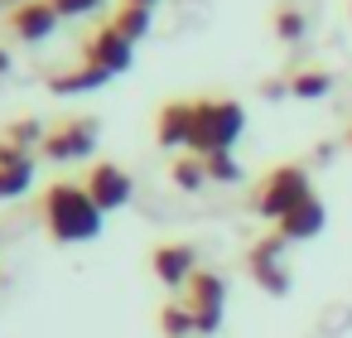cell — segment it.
<instances>
[{"label": "cell", "instance_id": "6da1fadb", "mask_svg": "<svg viewBox=\"0 0 352 338\" xmlns=\"http://www.w3.org/2000/svg\"><path fill=\"white\" fill-rule=\"evenodd\" d=\"M39 218L49 227V237L58 246H82V242H97L102 227H107V213L92 203V193L73 179H58L44 189V203H39Z\"/></svg>", "mask_w": 352, "mask_h": 338}, {"label": "cell", "instance_id": "7a4b0ae2", "mask_svg": "<svg viewBox=\"0 0 352 338\" xmlns=\"http://www.w3.org/2000/svg\"><path fill=\"white\" fill-rule=\"evenodd\" d=\"M246 131V112L232 97H193V155H227Z\"/></svg>", "mask_w": 352, "mask_h": 338}, {"label": "cell", "instance_id": "3957f363", "mask_svg": "<svg viewBox=\"0 0 352 338\" xmlns=\"http://www.w3.org/2000/svg\"><path fill=\"white\" fill-rule=\"evenodd\" d=\"M309 198H314V189H309V169H304V165H275V169L261 179L251 208H256L261 218L280 222V218H289V213H294L299 203H309Z\"/></svg>", "mask_w": 352, "mask_h": 338}, {"label": "cell", "instance_id": "277c9868", "mask_svg": "<svg viewBox=\"0 0 352 338\" xmlns=\"http://www.w3.org/2000/svg\"><path fill=\"white\" fill-rule=\"evenodd\" d=\"M97 136H102V126H97V116H68V121H58L49 136H44V160H54V165H78V160H87L92 150H97Z\"/></svg>", "mask_w": 352, "mask_h": 338}, {"label": "cell", "instance_id": "5b68a950", "mask_svg": "<svg viewBox=\"0 0 352 338\" xmlns=\"http://www.w3.org/2000/svg\"><path fill=\"white\" fill-rule=\"evenodd\" d=\"M184 304H188L198 333H217L222 328V309H227V280L217 271H198L184 285Z\"/></svg>", "mask_w": 352, "mask_h": 338}, {"label": "cell", "instance_id": "8992f818", "mask_svg": "<svg viewBox=\"0 0 352 338\" xmlns=\"http://www.w3.org/2000/svg\"><path fill=\"white\" fill-rule=\"evenodd\" d=\"M82 189L92 193V203H97L102 213H121V208L135 198V179H131L121 165H111V160H97V165L82 174Z\"/></svg>", "mask_w": 352, "mask_h": 338}, {"label": "cell", "instance_id": "52a82bcc", "mask_svg": "<svg viewBox=\"0 0 352 338\" xmlns=\"http://www.w3.org/2000/svg\"><path fill=\"white\" fill-rule=\"evenodd\" d=\"M131 54H135V44H131V39H126V34H121L111 20H107V25H102V30H97L87 44H82V59H87L92 68H107L111 78L131 68Z\"/></svg>", "mask_w": 352, "mask_h": 338}, {"label": "cell", "instance_id": "ba28073f", "mask_svg": "<svg viewBox=\"0 0 352 338\" xmlns=\"http://www.w3.org/2000/svg\"><path fill=\"white\" fill-rule=\"evenodd\" d=\"M150 271H155V280H160L164 290H184V285L198 275V251H193L188 242H164V246H155Z\"/></svg>", "mask_w": 352, "mask_h": 338}, {"label": "cell", "instance_id": "9c48e42d", "mask_svg": "<svg viewBox=\"0 0 352 338\" xmlns=\"http://www.w3.org/2000/svg\"><path fill=\"white\" fill-rule=\"evenodd\" d=\"M285 237L280 232H270L265 242H256L251 246V256H246V266H251V275L270 290V295H285L289 290V271H285Z\"/></svg>", "mask_w": 352, "mask_h": 338}, {"label": "cell", "instance_id": "30bf717a", "mask_svg": "<svg viewBox=\"0 0 352 338\" xmlns=\"http://www.w3.org/2000/svg\"><path fill=\"white\" fill-rule=\"evenodd\" d=\"M58 10L49 6V0H30V6H15L10 10V34L20 39V44H44L54 30H58Z\"/></svg>", "mask_w": 352, "mask_h": 338}, {"label": "cell", "instance_id": "8fae6325", "mask_svg": "<svg viewBox=\"0 0 352 338\" xmlns=\"http://www.w3.org/2000/svg\"><path fill=\"white\" fill-rule=\"evenodd\" d=\"M155 140L164 150H193V102H164L155 121Z\"/></svg>", "mask_w": 352, "mask_h": 338}, {"label": "cell", "instance_id": "7c38bea8", "mask_svg": "<svg viewBox=\"0 0 352 338\" xmlns=\"http://www.w3.org/2000/svg\"><path fill=\"white\" fill-rule=\"evenodd\" d=\"M323 218H328V213H323V203H318V198H309V203H299L289 218H280V222H275V232H280L285 242H309V237H318V232H323Z\"/></svg>", "mask_w": 352, "mask_h": 338}, {"label": "cell", "instance_id": "4fadbf2b", "mask_svg": "<svg viewBox=\"0 0 352 338\" xmlns=\"http://www.w3.org/2000/svg\"><path fill=\"white\" fill-rule=\"evenodd\" d=\"M111 83V73L107 68H92V63H82V68H73V73H54L49 78V92H92V87H107Z\"/></svg>", "mask_w": 352, "mask_h": 338}, {"label": "cell", "instance_id": "5bb4252c", "mask_svg": "<svg viewBox=\"0 0 352 338\" xmlns=\"http://www.w3.org/2000/svg\"><path fill=\"white\" fill-rule=\"evenodd\" d=\"M169 179H174V189L198 193V189L208 184V160H203V155H179L174 169H169Z\"/></svg>", "mask_w": 352, "mask_h": 338}, {"label": "cell", "instance_id": "9a60e30c", "mask_svg": "<svg viewBox=\"0 0 352 338\" xmlns=\"http://www.w3.org/2000/svg\"><path fill=\"white\" fill-rule=\"evenodd\" d=\"M30 184H34V160H25V165H0V203L30 193Z\"/></svg>", "mask_w": 352, "mask_h": 338}, {"label": "cell", "instance_id": "2e32d148", "mask_svg": "<svg viewBox=\"0 0 352 338\" xmlns=\"http://www.w3.org/2000/svg\"><path fill=\"white\" fill-rule=\"evenodd\" d=\"M150 15H155V10H145V6H121V10L111 15V25H116L131 44H140V39L150 34Z\"/></svg>", "mask_w": 352, "mask_h": 338}, {"label": "cell", "instance_id": "e0dca14e", "mask_svg": "<svg viewBox=\"0 0 352 338\" xmlns=\"http://www.w3.org/2000/svg\"><path fill=\"white\" fill-rule=\"evenodd\" d=\"M160 328H164V338H188V333H198V324H193V314H188L184 299H174V304L160 309Z\"/></svg>", "mask_w": 352, "mask_h": 338}, {"label": "cell", "instance_id": "ac0fdd59", "mask_svg": "<svg viewBox=\"0 0 352 338\" xmlns=\"http://www.w3.org/2000/svg\"><path fill=\"white\" fill-rule=\"evenodd\" d=\"M44 126L39 121H10L6 131H0V140H10V145H20V150H30V145H44Z\"/></svg>", "mask_w": 352, "mask_h": 338}, {"label": "cell", "instance_id": "d6986e66", "mask_svg": "<svg viewBox=\"0 0 352 338\" xmlns=\"http://www.w3.org/2000/svg\"><path fill=\"white\" fill-rule=\"evenodd\" d=\"M208 160V179L212 184H241V165H236V155L227 150V155H203Z\"/></svg>", "mask_w": 352, "mask_h": 338}, {"label": "cell", "instance_id": "ffe728a7", "mask_svg": "<svg viewBox=\"0 0 352 338\" xmlns=\"http://www.w3.org/2000/svg\"><path fill=\"white\" fill-rule=\"evenodd\" d=\"M328 87H333V78H328V73H299V78L289 83V92H294V97H304V102H309V97H323Z\"/></svg>", "mask_w": 352, "mask_h": 338}, {"label": "cell", "instance_id": "44dd1931", "mask_svg": "<svg viewBox=\"0 0 352 338\" xmlns=\"http://www.w3.org/2000/svg\"><path fill=\"white\" fill-rule=\"evenodd\" d=\"M275 34H280V39H285V44H294V39H304V15H299V10H289V6H285V10H280V15H275Z\"/></svg>", "mask_w": 352, "mask_h": 338}, {"label": "cell", "instance_id": "7402d4cb", "mask_svg": "<svg viewBox=\"0 0 352 338\" xmlns=\"http://www.w3.org/2000/svg\"><path fill=\"white\" fill-rule=\"evenodd\" d=\"M49 6H54L63 20H82V15H92V10L102 6V0H49Z\"/></svg>", "mask_w": 352, "mask_h": 338}, {"label": "cell", "instance_id": "603a6c76", "mask_svg": "<svg viewBox=\"0 0 352 338\" xmlns=\"http://www.w3.org/2000/svg\"><path fill=\"white\" fill-rule=\"evenodd\" d=\"M25 160H34V155L20 150V145H10V140H0V165H25Z\"/></svg>", "mask_w": 352, "mask_h": 338}, {"label": "cell", "instance_id": "cb8c5ba5", "mask_svg": "<svg viewBox=\"0 0 352 338\" xmlns=\"http://www.w3.org/2000/svg\"><path fill=\"white\" fill-rule=\"evenodd\" d=\"M126 6H145V10H155V6H160V0H126Z\"/></svg>", "mask_w": 352, "mask_h": 338}, {"label": "cell", "instance_id": "d4e9b609", "mask_svg": "<svg viewBox=\"0 0 352 338\" xmlns=\"http://www.w3.org/2000/svg\"><path fill=\"white\" fill-rule=\"evenodd\" d=\"M0 73H10V54L6 49H0Z\"/></svg>", "mask_w": 352, "mask_h": 338}, {"label": "cell", "instance_id": "484cf974", "mask_svg": "<svg viewBox=\"0 0 352 338\" xmlns=\"http://www.w3.org/2000/svg\"><path fill=\"white\" fill-rule=\"evenodd\" d=\"M6 6H10V10H15V6H30V0H6Z\"/></svg>", "mask_w": 352, "mask_h": 338}, {"label": "cell", "instance_id": "4316f807", "mask_svg": "<svg viewBox=\"0 0 352 338\" xmlns=\"http://www.w3.org/2000/svg\"><path fill=\"white\" fill-rule=\"evenodd\" d=\"M347 150H352V131H347Z\"/></svg>", "mask_w": 352, "mask_h": 338}, {"label": "cell", "instance_id": "83f0119b", "mask_svg": "<svg viewBox=\"0 0 352 338\" xmlns=\"http://www.w3.org/2000/svg\"><path fill=\"white\" fill-rule=\"evenodd\" d=\"M0 6H6V0H0Z\"/></svg>", "mask_w": 352, "mask_h": 338}]
</instances>
